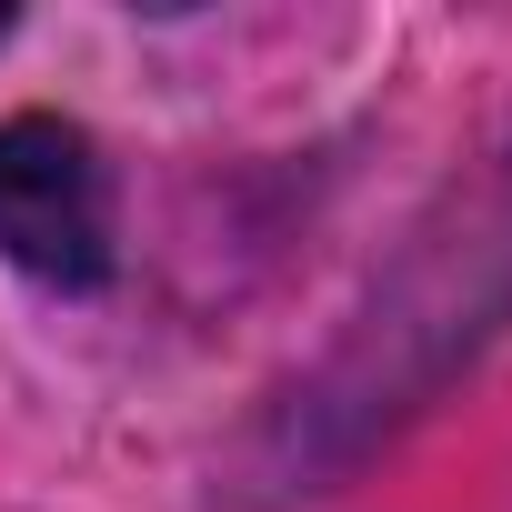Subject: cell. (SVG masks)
I'll return each instance as SVG.
<instances>
[{"instance_id": "1", "label": "cell", "mask_w": 512, "mask_h": 512, "mask_svg": "<svg viewBox=\"0 0 512 512\" xmlns=\"http://www.w3.org/2000/svg\"><path fill=\"white\" fill-rule=\"evenodd\" d=\"M0 262L61 292L111 272V171L71 121H0Z\"/></svg>"}, {"instance_id": "2", "label": "cell", "mask_w": 512, "mask_h": 512, "mask_svg": "<svg viewBox=\"0 0 512 512\" xmlns=\"http://www.w3.org/2000/svg\"><path fill=\"white\" fill-rule=\"evenodd\" d=\"M0 41H11V11H0Z\"/></svg>"}]
</instances>
